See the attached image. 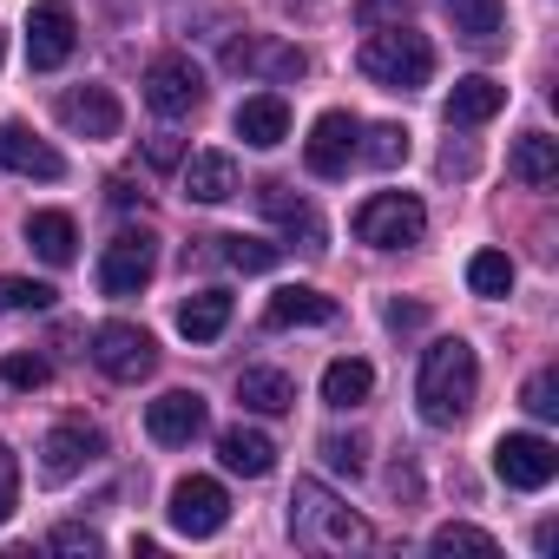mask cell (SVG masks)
<instances>
[{"mask_svg": "<svg viewBox=\"0 0 559 559\" xmlns=\"http://www.w3.org/2000/svg\"><path fill=\"white\" fill-rule=\"evenodd\" d=\"M204 428H211V408H204L198 389H165V395L145 408V435H152L158 448H191Z\"/></svg>", "mask_w": 559, "mask_h": 559, "instance_id": "obj_11", "label": "cell"}, {"mask_svg": "<svg viewBox=\"0 0 559 559\" xmlns=\"http://www.w3.org/2000/svg\"><path fill=\"white\" fill-rule=\"evenodd\" d=\"M0 376H8L14 389H47L53 382V362L47 356H8V362H0Z\"/></svg>", "mask_w": 559, "mask_h": 559, "instance_id": "obj_37", "label": "cell"}, {"mask_svg": "<svg viewBox=\"0 0 559 559\" xmlns=\"http://www.w3.org/2000/svg\"><path fill=\"white\" fill-rule=\"evenodd\" d=\"M14 507H21V461H14V448H0V520Z\"/></svg>", "mask_w": 559, "mask_h": 559, "instance_id": "obj_39", "label": "cell"}, {"mask_svg": "<svg viewBox=\"0 0 559 559\" xmlns=\"http://www.w3.org/2000/svg\"><path fill=\"white\" fill-rule=\"evenodd\" d=\"M93 362H99V376H112V382H145V376L158 369V343H152L139 323H99V330H93Z\"/></svg>", "mask_w": 559, "mask_h": 559, "instance_id": "obj_7", "label": "cell"}, {"mask_svg": "<svg viewBox=\"0 0 559 559\" xmlns=\"http://www.w3.org/2000/svg\"><path fill=\"white\" fill-rule=\"evenodd\" d=\"M60 126H67L73 139H119L126 112H119L112 86H73V93L60 99Z\"/></svg>", "mask_w": 559, "mask_h": 559, "instance_id": "obj_15", "label": "cell"}, {"mask_svg": "<svg viewBox=\"0 0 559 559\" xmlns=\"http://www.w3.org/2000/svg\"><path fill=\"white\" fill-rule=\"evenodd\" d=\"M356 112H323L317 126H310V145H304V165L317 171V178H343L349 171V158H356Z\"/></svg>", "mask_w": 559, "mask_h": 559, "instance_id": "obj_16", "label": "cell"}, {"mask_svg": "<svg viewBox=\"0 0 559 559\" xmlns=\"http://www.w3.org/2000/svg\"><path fill=\"white\" fill-rule=\"evenodd\" d=\"M421 230H428V211L408 191H376L356 211V237L369 250H408V243H421Z\"/></svg>", "mask_w": 559, "mask_h": 559, "instance_id": "obj_4", "label": "cell"}, {"mask_svg": "<svg viewBox=\"0 0 559 559\" xmlns=\"http://www.w3.org/2000/svg\"><path fill=\"white\" fill-rule=\"evenodd\" d=\"M263 323H270V330H317V323H336V297H323V290H310V284H284V290L270 297Z\"/></svg>", "mask_w": 559, "mask_h": 559, "instance_id": "obj_18", "label": "cell"}, {"mask_svg": "<svg viewBox=\"0 0 559 559\" xmlns=\"http://www.w3.org/2000/svg\"><path fill=\"white\" fill-rule=\"evenodd\" d=\"M257 204L276 217V224H284L297 243H310V250H323V217L304 204V198H290V185H257Z\"/></svg>", "mask_w": 559, "mask_h": 559, "instance_id": "obj_23", "label": "cell"}, {"mask_svg": "<svg viewBox=\"0 0 559 559\" xmlns=\"http://www.w3.org/2000/svg\"><path fill=\"white\" fill-rule=\"evenodd\" d=\"M376 395V369L362 362V356H336L330 369H323V402L330 408H362Z\"/></svg>", "mask_w": 559, "mask_h": 559, "instance_id": "obj_26", "label": "cell"}, {"mask_svg": "<svg viewBox=\"0 0 559 559\" xmlns=\"http://www.w3.org/2000/svg\"><path fill=\"white\" fill-rule=\"evenodd\" d=\"M493 474H500L507 487H520V493H539V487H552V474H559V448H552L546 435H500V441H493Z\"/></svg>", "mask_w": 559, "mask_h": 559, "instance_id": "obj_8", "label": "cell"}, {"mask_svg": "<svg viewBox=\"0 0 559 559\" xmlns=\"http://www.w3.org/2000/svg\"><path fill=\"white\" fill-rule=\"evenodd\" d=\"M224 243V263L230 270H243V276H263V270H276V243H263V237H243V230H230V237H217Z\"/></svg>", "mask_w": 559, "mask_h": 559, "instance_id": "obj_32", "label": "cell"}, {"mask_svg": "<svg viewBox=\"0 0 559 559\" xmlns=\"http://www.w3.org/2000/svg\"><path fill=\"white\" fill-rule=\"evenodd\" d=\"M237 139L243 145H257V152H276L290 139V106H284V93H250L243 106H237Z\"/></svg>", "mask_w": 559, "mask_h": 559, "instance_id": "obj_17", "label": "cell"}, {"mask_svg": "<svg viewBox=\"0 0 559 559\" xmlns=\"http://www.w3.org/2000/svg\"><path fill=\"white\" fill-rule=\"evenodd\" d=\"M145 106L158 119H185V112L204 106V73L191 67V53H158L145 67Z\"/></svg>", "mask_w": 559, "mask_h": 559, "instance_id": "obj_6", "label": "cell"}, {"mask_svg": "<svg viewBox=\"0 0 559 559\" xmlns=\"http://www.w3.org/2000/svg\"><path fill=\"white\" fill-rule=\"evenodd\" d=\"M171 526L185 533V539H211V533H224V520H230V493L211 480V474H185L178 487H171Z\"/></svg>", "mask_w": 559, "mask_h": 559, "instance_id": "obj_9", "label": "cell"}, {"mask_svg": "<svg viewBox=\"0 0 559 559\" xmlns=\"http://www.w3.org/2000/svg\"><path fill=\"white\" fill-rule=\"evenodd\" d=\"M474 395H480V362L461 336H441L421 349V376H415V408L428 428H461L474 415Z\"/></svg>", "mask_w": 559, "mask_h": 559, "instance_id": "obj_1", "label": "cell"}, {"mask_svg": "<svg viewBox=\"0 0 559 559\" xmlns=\"http://www.w3.org/2000/svg\"><path fill=\"white\" fill-rule=\"evenodd\" d=\"M441 8H448L454 34H467V40H493L507 21V0H441Z\"/></svg>", "mask_w": 559, "mask_h": 559, "instance_id": "obj_28", "label": "cell"}, {"mask_svg": "<svg viewBox=\"0 0 559 559\" xmlns=\"http://www.w3.org/2000/svg\"><path fill=\"white\" fill-rule=\"evenodd\" d=\"M158 270V237L152 230H119L99 257V290L106 297H139Z\"/></svg>", "mask_w": 559, "mask_h": 559, "instance_id": "obj_5", "label": "cell"}, {"mask_svg": "<svg viewBox=\"0 0 559 559\" xmlns=\"http://www.w3.org/2000/svg\"><path fill=\"white\" fill-rule=\"evenodd\" d=\"M47 546H53V552H99L106 539H99L93 526H53V533H47Z\"/></svg>", "mask_w": 559, "mask_h": 559, "instance_id": "obj_38", "label": "cell"}, {"mask_svg": "<svg viewBox=\"0 0 559 559\" xmlns=\"http://www.w3.org/2000/svg\"><path fill=\"white\" fill-rule=\"evenodd\" d=\"M507 106V86L500 80H487V73H467V80H454V93H448V126H487L493 112Z\"/></svg>", "mask_w": 559, "mask_h": 559, "instance_id": "obj_20", "label": "cell"}, {"mask_svg": "<svg viewBox=\"0 0 559 559\" xmlns=\"http://www.w3.org/2000/svg\"><path fill=\"white\" fill-rule=\"evenodd\" d=\"M224 323H230V297H224V290H198V297L178 304V330H185L191 343H217Z\"/></svg>", "mask_w": 559, "mask_h": 559, "instance_id": "obj_27", "label": "cell"}, {"mask_svg": "<svg viewBox=\"0 0 559 559\" xmlns=\"http://www.w3.org/2000/svg\"><path fill=\"white\" fill-rule=\"evenodd\" d=\"M520 402H526V415H539V421H552V415H559V376H552V369H539V376H526V389H520Z\"/></svg>", "mask_w": 559, "mask_h": 559, "instance_id": "obj_35", "label": "cell"}, {"mask_svg": "<svg viewBox=\"0 0 559 559\" xmlns=\"http://www.w3.org/2000/svg\"><path fill=\"white\" fill-rule=\"evenodd\" d=\"M389 330H421V310H415V304H395V310H389Z\"/></svg>", "mask_w": 559, "mask_h": 559, "instance_id": "obj_41", "label": "cell"}, {"mask_svg": "<svg viewBox=\"0 0 559 559\" xmlns=\"http://www.w3.org/2000/svg\"><path fill=\"white\" fill-rule=\"evenodd\" d=\"M0 165L21 171V178H40V185L67 178V158H60L34 126H21V119H0Z\"/></svg>", "mask_w": 559, "mask_h": 559, "instance_id": "obj_13", "label": "cell"}, {"mask_svg": "<svg viewBox=\"0 0 559 559\" xmlns=\"http://www.w3.org/2000/svg\"><path fill=\"white\" fill-rule=\"evenodd\" d=\"M415 14V0H356V21L376 34V27H402Z\"/></svg>", "mask_w": 559, "mask_h": 559, "instance_id": "obj_36", "label": "cell"}, {"mask_svg": "<svg viewBox=\"0 0 559 559\" xmlns=\"http://www.w3.org/2000/svg\"><path fill=\"white\" fill-rule=\"evenodd\" d=\"M441 559H454V552H480V559H493L500 552V539L487 533V526H467V520H448V526H435V539H428Z\"/></svg>", "mask_w": 559, "mask_h": 559, "instance_id": "obj_31", "label": "cell"}, {"mask_svg": "<svg viewBox=\"0 0 559 559\" xmlns=\"http://www.w3.org/2000/svg\"><path fill=\"white\" fill-rule=\"evenodd\" d=\"M106 454V435L99 428H86V421H60L47 441H40V474L47 480H73L80 467H93Z\"/></svg>", "mask_w": 559, "mask_h": 559, "instance_id": "obj_14", "label": "cell"}, {"mask_svg": "<svg viewBox=\"0 0 559 559\" xmlns=\"http://www.w3.org/2000/svg\"><path fill=\"white\" fill-rule=\"evenodd\" d=\"M217 461H224L230 474H243V480H263V474L276 467V441H270L263 428H243V421H237V428L217 435Z\"/></svg>", "mask_w": 559, "mask_h": 559, "instance_id": "obj_19", "label": "cell"}, {"mask_svg": "<svg viewBox=\"0 0 559 559\" xmlns=\"http://www.w3.org/2000/svg\"><path fill=\"white\" fill-rule=\"evenodd\" d=\"M356 158H369L376 171H395L408 158V132L402 126H369V132H356Z\"/></svg>", "mask_w": 559, "mask_h": 559, "instance_id": "obj_30", "label": "cell"}, {"mask_svg": "<svg viewBox=\"0 0 559 559\" xmlns=\"http://www.w3.org/2000/svg\"><path fill=\"white\" fill-rule=\"evenodd\" d=\"M507 171H513L526 191H552V185H559V139H546V132H526V139L513 145Z\"/></svg>", "mask_w": 559, "mask_h": 559, "instance_id": "obj_24", "label": "cell"}, {"mask_svg": "<svg viewBox=\"0 0 559 559\" xmlns=\"http://www.w3.org/2000/svg\"><path fill=\"white\" fill-rule=\"evenodd\" d=\"M237 402H243L250 415H290V408H297V382H290L284 369H243V376H237Z\"/></svg>", "mask_w": 559, "mask_h": 559, "instance_id": "obj_22", "label": "cell"}, {"mask_svg": "<svg viewBox=\"0 0 559 559\" xmlns=\"http://www.w3.org/2000/svg\"><path fill=\"white\" fill-rule=\"evenodd\" d=\"M224 60H230L237 73H257V80H270V86H290V80H304V73H310L304 47H290V40H270V34H257V40H237Z\"/></svg>", "mask_w": 559, "mask_h": 559, "instance_id": "obj_12", "label": "cell"}, {"mask_svg": "<svg viewBox=\"0 0 559 559\" xmlns=\"http://www.w3.org/2000/svg\"><path fill=\"white\" fill-rule=\"evenodd\" d=\"M73 47H80L73 8H67V0H34V14H27V67L34 73H53V67L73 60Z\"/></svg>", "mask_w": 559, "mask_h": 559, "instance_id": "obj_10", "label": "cell"}, {"mask_svg": "<svg viewBox=\"0 0 559 559\" xmlns=\"http://www.w3.org/2000/svg\"><path fill=\"white\" fill-rule=\"evenodd\" d=\"M323 461L356 480V474L369 467V441H362V435H323Z\"/></svg>", "mask_w": 559, "mask_h": 559, "instance_id": "obj_34", "label": "cell"}, {"mask_svg": "<svg viewBox=\"0 0 559 559\" xmlns=\"http://www.w3.org/2000/svg\"><path fill=\"white\" fill-rule=\"evenodd\" d=\"M27 243H34L40 263H53V270L80 257V230H73L67 211H34V217H27Z\"/></svg>", "mask_w": 559, "mask_h": 559, "instance_id": "obj_25", "label": "cell"}, {"mask_svg": "<svg viewBox=\"0 0 559 559\" xmlns=\"http://www.w3.org/2000/svg\"><path fill=\"white\" fill-rule=\"evenodd\" d=\"M467 290L474 297H507L513 290V257L507 250H474L467 257Z\"/></svg>", "mask_w": 559, "mask_h": 559, "instance_id": "obj_29", "label": "cell"}, {"mask_svg": "<svg viewBox=\"0 0 559 559\" xmlns=\"http://www.w3.org/2000/svg\"><path fill=\"white\" fill-rule=\"evenodd\" d=\"M356 67H362V80L382 86V93H415V86L435 80V47H428V34H415V27L402 21V27H376V34L362 40Z\"/></svg>", "mask_w": 559, "mask_h": 559, "instance_id": "obj_3", "label": "cell"}, {"mask_svg": "<svg viewBox=\"0 0 559 559\" xmlns=\"http://www.w3.org/2000/svg\"><path fill=\"white\" fill-rule=\"evenodd\" d=\"M53 284H34V276H0V317L14 310H53Z\"/></svg>", "mask_w": 559, "mask_h": 559, "instance_id": "obj_33", "label": "cell"}, {"mask_svg": "<svg viewBox=\"0 0 559 559\" xmlns=\"http://www.w3.org/2000/svg\"><path fill=\"white\" fill-rule=\"evenodd\" d=\"M145 158H152V165H158V171H171V165H178V158H185V145H178V139H171V132H158V139H145Z\"/></svg>", "mask_w": 559, "mask_h": 559, "instance_id": "obj_40", "label": "cell"}, {"mask_svg": "<svg viewBox=\"0 0 559 559\" xmlns=\"http://www.w3.org/2000/svg\"><path fill=\"white\" fill-rule=\"evenodd\" d=\"M237 191H243V178H237V158H230V152H198V158L185 165V198L224 204V198H237Z\"/></svg>", "mask_w": 559, "mask_h": 559, "instance_id": "obj_21", "label": "cell"}, {"mask_svg": "<svg viewBox=\"0 0 559 559\" xmlns=\"http://www.w3.org/2000/svg\"><path fill=\"white\" fill-rule=\"evenodd\" d=\"M290 539L310 546V552H356V546H369V520L343 493H330L323 480H297V493H290Z\"/></svg>", "mask_w": 559, "mask_h": 559, "instance_id": "obj_2", "label": "cell"}]
</instances>
